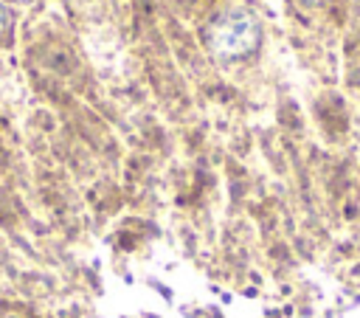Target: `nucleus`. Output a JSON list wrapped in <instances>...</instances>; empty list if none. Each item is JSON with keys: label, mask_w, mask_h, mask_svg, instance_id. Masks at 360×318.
<instances>
[{"label": "nucleus", "mask_w": 360, "mask_h": 318, "mask_svg": "<svg viewBox=\"0 0 360 318\" xmlns=\"http://www.w3.org/2000/svg\"><path fill=\"white\" fill-rule=\"evenodd\" d=\"M208 42L214 48V53L225 56V59H236L245 56L256 48L259 42V23L250 11L245 8H233L225 11L222 17H217V23L208 31Z\"/></svg>", "instance_id": "obj_1"}, {"label": "nucleus", "mask_w": 360, "mask_h": 318, "mask_svg": "<svg viewBox=\"0 0 360 318\" xmlns=\"http://www.w3.org/2000/svg\"><path fill=\"white\" fill-rule=\"evenodd\" d=\"M0 28H3V11H0Z\"/></svg>", "instance_id": "obj_2"}]
</instances>
